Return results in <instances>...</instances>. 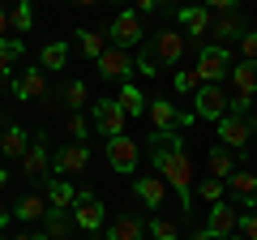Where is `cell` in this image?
<instances>
[{
    "label": "cell",
    "instance_id": "obj_25",
    "mask_svg": "<svg viewBox=\"0 0 257 240\" xmlns=\"http://www.w3.org/2000/svg\"><path fill=\"white\" fill-rule=\"evenodd\" d=\"M13 214H18V219H26V223H35V219H47V202H43L39 193H26L18 206H13Z\"/></svg>",
    "mask_w": 257,
    "mask_h": 240
},
{
    "label": "cell",
    "instance_id": "obj_7",
    "mask_svg": "<svg viewBox=\"0 0 257 240\" xmlns=\"http://www.w3.org/2000/svg\"><path fill=\"white\" fill-rule=\"evenodd\" d=\"M146 39V26H142V18L133 9L128 13H116V22H111V47H120V52H128L133 43H142Z\"/></svg>",
    "mask_w": 257,
    "mask_h": 240
},
{
    "label": "cell",
    "instance_id": "obj_21",
    "mask_svg": "<svg viewBox=\"0 0 257 240\" xmlns=\"http://www.w3.org/2000/svg\"><path fill=\"white\" fill-rule=\"evenodd\" d=\"M26 150H30V138H26V129L9 125V129L0 133V155H9V159H22Z\"/></svg>",
    "mask_w": 257,
    "mask_h": 240
},
{
    "label": "cell",
    "instance_id": "obj_35",
    "mask_svg": "<svg viewBox=\"0 0 257 240\" xmlns=\"http://www.w3.org/2000/svg\"><path fill=\"white\" fill-rule=\"evenodd\" d=\"M172 86H176V94H193V90H197V77H193V69H176Z\"/></svg>",
    "mask_w": 257,
    "mask_h": 240
},
{
    "label": "cell",
    "instance_id": "obj_28",
    "mask_svg": "<svg viewBox=\"0 0 257 240\" xmlns=\"http://www.w3.org/2000/svg\"><path fill=\"white\" fill-rule=\"evenodd\" d=\"M64 60H69V43H47L43 56H39V69H64Z\"/></svg>",
    "mask_w": 257,
    "mask_h": 240
},
{
    "label": "cell",
    "instance_id": "obj_34",
    "mask_svg": "<svg viewBox=\"0 0 257 240\" xmlns=\"http://www.w3.org/2000/svg\"><path fill=\"white\" fill-rule=\"evenodd\" d=\"M197 193H202L206 197V202H223V193H227V185H223V180H214V176H206V180H202V185H197Z\"/></svg>",
    "mask_w": 257,
    "mask_h": 240
},
{
    "label": "cell",
    "instance_id": "obj_3",
    "mask_svg": "<svg viewBox=\"0 0 257 240\" xmlns=\"http://www.w3.org/2000/svg\"><path fill=\"white\" fill-rule=\"evenodd\" d=\"M227 107H231V99H227L223 86H197V90H193V116L219 125V120L227 116Z\"/></svg>",
    "mask_w": 257,
    "mask_h": 240
},
{
    "label": "cell",
    "instance_id": "obj_44",
    "mask_svg": "<svg viewBox=\"0 0 257 240\" xmlns=\"http://www.w3.org/2000/svg\"><path fill=\"white\" fill-rule=\"evenodd\" d=\"M248 125H253V138H257V111H253V120H248Z\"/></svg>",
    "mask_w": 257,
    "mask_h": 240
},
{
    "label": "cell",
    "instance_id": "obj_17",
    "mask_svg": "<svg viewBox=\"0 0 257 240\" xmlns=\"http://www.w3.org/2000/svg\"><path fill=\"white\" fill-rule=\"evenodd\" d=\"M227 77H231V86H236L240 99H253V94H257V60H240Z\"/></svg>",
    "mask_w": 257,
    "mask_h": 240
},
{
    "label": "cell",
    "instance_id": "obj_10",
    "mask_svg": "<svg viewBox=\"0 0 257 240\" xmlns=\"http://www.w3.org/2000/svg\"><path fill=\"white\" fill-rule=\"evenodd\" d=\"M138 159H142V150H138V142L133 138H124V133H120V138H111L107 142V163H111V172H138Z\"/></svg>",
    "mask_w": 257,
    "mask_h": 240
},
{
    "label": "cell",
    "instance_id": "obj_8",
    "mask_svg": "<svg viewBox=\"0 0 257 240\" xmlns=\"http://www.w3.org/2000/svg\"><path fill=\"white\" fill-rule=\"evenodd\" d=\"M90 116H94V129H99L103 133V138H120V133H124V111H120L116 107V99H99V103H94V107H90Z\"/></svg>",
    "mask_w": 257,
    "mask_h": 240
},
{
    "label": "cell",
    "instance_id": "obj_6",
    "mask_svg": "<svg viewBox=\"0 0 257 240\" xmlns=\"http://www.w3.org/2000/svg\"><path fill=\"white\" fill-rule=\"evenodd\" d=\"M210 30H214V43H227V39H244L248 35V22H244V13L236 9V5H231V9H219L210 18Z\"/></svg>",
    "mask_w": 257,
    "mask_h": 240
},
{
    "label": "cell",
    "instance_id": "obj_27",
    "mask_svg": "<svg viewBox=\"0 0 257 240\" xmlns=\"http://www.w3.org/2000/svg\"><path fill=\"white\" fill-rule=\"evenodd\" d=\"M210 172H214V180H227V176L236 172V159H231L227 146H214L210 150Z\"/></svg>",
    "mask_w": 257,
    "mask_h": 240
},
{
    "label": "cell",
    "instance_id": "obj_33",
    "mask_svg": "<svg viewBox=\"0 0 257 240\" xmlns=\"http://www.w3.org/2000/svg\"><path fill=\"white\" fill-rule=\"evenodd\" d=\"M60 99L69 103V107H82V103H86V82H82V77H77V82H64Z\"/></svg>",
    "mask_w": 257,
    "mask_h": 240
},
{
    "label": "cell",
    "instance_id": "obj_43",
    "mask_svg": "<svg viewBox=\"0 0 257 240\" xmlns=\"http://www.w3.org/2000/svg\"><path fill=\"white\" fill-rule=\"evenodd\" d=\"M5 223H9V206L0 202V227H5Z\"/></svg>",
    "mask_w": 257,
    "mask_h": 240
},
{
    "label": "cell",
    "instance_id": "obj_18",
    "mask_svg": "<svg viewBox=\"0 0 257 240\" xmlns=\"http://www.w3.org/2000/svg\"><path fill=\"white\" fill-rule=\"evenodd\" d=\"M227 193L236 197V202H248V206H253V197H257V176H253V172H240V167H236V172L227 176Z\"/></svg>",
    "mask_w": 257,
    "mask_h": 240
},
{
    "label": "cell",
    "instance_id": "obj_37",
    "mask_svg": "<svg viewBox=\"0 0 257 240\" xmlns=\"http://www.w3.org/2000/svg\"><path fill=\"white\" fill-rule=\"evenodd\" d=\"M133 69H138V73H146V77H155V73H159V65H155V56H150L146 47H142V56H138V60H133Z\"/></svg>",
    "mask_w": 257,
    "mask_h": 240
},
{
    "label": "cell",
    "instance_id": "obj_42",
    "mask_svg": "<svg viewBox=\"0 0 257 240\" xmlns=\"http://www.w3.org/2000/svg\"><path fill=\"white\" fill-rule=\"evenodd\" d=\"M189 240H214V236H210V231H206V227H202V231H193V236H189Z\"/></svg>",
    "mask_w": 257,
    "mask_h": 240
},
{
    "label": "cell",
    "instance_id": "obj_31",
    "mask_svg": "<svg viewBox=\"0 0 257 240\" xmlns=\"http://www.w3.org/2000/svg\"><path fill=\"white\" fill-rule=\"evenodd\" d=\"M77 35H82V52L90 56V60H99V56L107 52V39H103L99 30H77Z\"/></svg>",
    "mask_w": 257,
    "mask_h": 240
},
{
    "label": "cell",
    "instance_id": "obj_1",
    "mask_svg": "<svg viewBox=\"0 0 257 240\" xmlns=\"http://www.w3.org/2000/svg\"><path fill=\"white\" fill-rule=\"evenodd\" d=\"M155 167L163 172V185H172L180 193V214H184L189 210V193H193V163L184 155L180 133H155Z\"/></svg>",
    "mask_w": 257,
    "mask_h": 240
},
{
    "label": "cell",
    "instance_id": "obj_29",
    "mask_svg": "<svg viewBox=\"0 0 257 240\" xmlns=\"http://www.w3.org/2000/svg\"><path fill=\"white\" fill-rule=\"evenodd\" d=\"M18 56H22V43H18V39H0V77H5V82H9Z\"/></svg>",
    "mask_w": 257,
    "mask_h": 240
},
{
    "label": "cell",
    "instance_id": "obj_36",
    "mask_svg": "<svg viewBox=\"0 0 257 240\" xmlns=\"http://www.w3.org/2000/svg\"><path fill=\"white\" fill-rule=\"evenodd\" d=\"M236 227H240V236H244V240H257V214H253V210H248V214H240V219H236Z\"/></svg>",
    "mask_w": 257,
    "mask_h": 240
},
{
    "label": "cell",
    "instance_id": "obj_12",
    "mask_svg": "<svg viewBox=\"0 0 257 240\" xmlns=\"http://www.w3.org/2000/svg\"><path fill=\"white\" fill-rule=\"evenodd\" d=\"M94 65H99V73L107 77V82H128V73H133V56L120 52V47H107Z\"/></svg>",
    "mask_w": 257,
    "mask_h": 240
},
{
    "label": "cell",
    "instance_id": "obj_23",
    "mask_svg": "<svg viewBox=\"0 0 257 240\" xmlns=\"http://www.w3.org/2000/svg\"><path fill=\"white\" fill-rule=\"evenodd\" d=\"M47 167H52V155L43 150V142H35V146L22 155V172L26 176H47Z\"/></svg>",
    "mask_w": 257,
    "mask_h": 240
},
{
    "label": "cell",
    "instance_id": "obj_9",
    "mask_svg": "<svg viewBox=\"0 0 257 240\" xmlns=\"http://www.w3.org/2000/svg\"><path fill=\"white\" fill-rule=\"evenodd\" d=\"M219 138H223L227 150H248V142H253V125H248V116L227 111V116L219 120Z\"/></svg>",
    "mask_w": 257,
    "mask_h": 240
},
{
    "label": "cell",
    "instance_id": "obj_26",
    "mask_svg": "<svg viewBox=\"0 0 257 240\" xmlns=\"http://www.w3.org/2000/svg\"><path fill=\"white\" fill-rule=\"evenodd\" d=\"M69 227H73L69 210H47V240H69Z\"/></svg>",
    "mask_w": 257,
    "mask_h": 240
},
{
    "label": "cell",
    "instance_id": "obj_24",
    "mask_svg": "<svg viewBox=\"0 0 257 240\" xmlns=\"http://www.w3.org/2000/svg\"><path fill=\"white\" fill-rule=\"evenodd\" d=\"M73 185L69 180H52L47 185V210H73Z\"/></svg>",
    "mask_w": 257,
    "mask_h": 240
},
{
    "label": "cell",
    "instance_id": "obj_41",
    "mask_svg": "<svg viewBox=\"0 0 257 240\" xmlns=\"http://www.w3.org/2000/svg\"><path fill=\"white\" fill-rule=\"evenodd\" d=\"M9 240H43V236H35V231H18V236H9Z\"/></svg>",
    "mask_w": 257,
    "mask_h": 240
},
{
    "label": "cell",
    "instance_id": "obj_38",
    "mask_svg": "<svg viewBox=\"0 0 257 240\" xmlns=\"http://www.w3.org/2000/svg\"><path fill=\"white\" fill-rule=\"evenodd\" d=\"M240 52H244V60H257V30H248V35L240 39Z\"/></svg>",
    "mask_w": 257,
    "mask_h": 240
},
{
    "label": "cell",
    "instance_id": "obj_32",
    "mask_svg": "<svg viewBox=\"0 0 257 240\" xmlns=\"http://www.w3.org/2000/svg\"><path fill=\"white\" fill-rule=\"evenodd\" d=\"M146 231H150V236H155V240H180V227H176L172 219H163V214H155Z\"/></svg>",
    "mask_w": 257,
    "mask_h": 240
},
{
    "label": "cell",
    "instance_id": "obj_30",
    "mask_svg": "<svg viewBox=\"0 0 257 240\" xmlns=\"http://www.w3.org/2000/svg\"><path fill=\"white\" fill-rule=\"evenodd\" d=\"M30 26H35V9H30V5H13V9H9V30L26 35Z\"/></svg>",
    "mask_w": 257,
    "mask_h": 240
},
{
    "label": "cell",
    "instance_id": "obj_22",
    "mask_svg": "<svg viewBox=\"0 0 257 240\" xmlns=\"http://www.w3.org/2000/svg\"><path fill=\"white\" fill-rule=\"evenodd\" d=\"M176 18H180V26L189 30V35H210V9H176Z\"/></svg>",
    "mask_w": 257,
    "mask_h": 240
},
{
    "label": "cell",
    "instance_id": "obj_11",
    "mask_svg": "<svg viewBox=\"0 0 257 240\" xmlns=\"http://www.w3.org/2000/svg\"><path fill=\"white\" fill-rule=\"evenodd\" d=\"M69 214H73V223H77V227H86V231H99L103 227V202L94 193H77Z\"/></svg>",
    "mask_w": 257,
    "mask_h": 240
},
{
    "label": "cell",
    "instance_id": "obj_4",
    "mask_svg": "<svg viewBox=\"0 0 257 240\" xmlns=\"http://www.w3.org/2000/svg\"><path fill=\"white\" fill-rule=\"evenodd\" d=\"M150 125H155V133H180L184 125H193L189 111H180L172 99H150Z\"/></svg>",
    "mask_w": 257,
    "mask_h": 240
},
{
    "label": "cell",
    "instance_id": "obj_5",
    "mask_svg": "<svg viewBox=\"0 0 257 240\" xmlns=\"http://www.w3.org/2000/svg\"><path fill=\"white\" fill-rule=\"evenodd\" d=\"M184 35H176V30H159L155 39L146 43V52L155 56V65H180V56H184Z\"/></svg>",
    "mask_w": 257,
    "mask_h": 240
},
{
    "label": "cell",
    "instance_id": "obj_40",
    "mask_svg": "<svg viewBox=\"0 0 257 240\" xmlns=\"http://www.w3.org/2000/svg\"><path fill=\"white\" fill-rule=\"evenodd\" d=\"M0 39H9V13L0 9Z\"/></svg>",
    "mask_w": 257,
    "mask_h": 240
},
{
    "label": "cell",
    "instance_id": "obj_13",
    "mask_svg": "<svg viewBox=\"0 0 257 240\" xmlns=\"http://www.w3.org/2000/svg\"><path fill=\"white\" fill-rule=\"evenodd\" d=\"M236 219H240V214H236L231 202H214L210 206V219H206V231H210L214 240H227L231 231H236Z\"/></svg>",
    "mask_w": 257,
    "mask_h": 240
},
{
    "label": "cell",
    "instance_id": "obj_19",
    "mask_svg": "<svg viewBox=\"0 0 257 240\" xmlns=\"http://www.w3.org/2000/svg\"><path fill=\"white\" fill-rule=\"evenodd\" d=\"M142 236H146V223H142L138 214H120L103 240H142Z\"/></svg>",
    "mask_w": 257,
    "mask_h": 240
},
{
    "label": "cell",
    "instance_id": "obj_15",
    "mask_svg": "<svg viewBox=\"0 0 257 240\" xmlns=\"http://www.w3.org/2000/svg\"><path fill=\"white\" fill-rule=\"evenodd\" d=\"M90 167V150L82 146V142H73V146H64L60 155H56V172H64V176H77V172H86Z\"/></svg>",
    "mask_w": 257,
    "mask_h": 240
},
{
    "label": "cell",
    "instance_id": "obj_2",
    "mask_svg": "<svg viewBox=\"0 0 257 240\" xmlns=\"http://www.w3.org/2000/svg\"><path fill=\"white\" fill-rule=\"evenodd\" d=\"M227 73H231V52H227V47L210 43V47H202V52H197V69H193L197 86H219Z\"/></svg>",
    "mask_w": 257,
    "mask_h": 240
},
{
    "label": "cell",
    "instance_id": "obj_14",
    "mask_svg": "<svg viewBox=\"0 0 257 240\" xmlns=\"http://www.w3.org/2000/svg\"><path fill=\"white\" fill-rule=\"evenodd\" d=\"M133 193H138V202H146L150 210H159L167 197V185H163V176H138L133 180Z\"/></svg>",
    "mask_w": 257,
    "mask_h": 240
},
{
    "label": "cell",
    "instance_id": "obj_46",
    "mask_svg": "<svg viewBox=\"0 0 257 240\" xmlns=\"http://www.w3.org/2000/svg\"><path fill=\"white\" fill-rule=\"evenodd\" d=\"M240 240H244V236H240Z\"/></svg>",
    "mask_w": 257,
    "mask_h": 240
},
{
    "label": "cell",
    "instance_id": "obj_20",
    "mask_svg": "<svg viewBox=\"0 0 257 240\" xmlns=\"http://www.w3.org/2000/svg\"><path fill=\"white\" fill-rule=\"evenodd\" d=\"M116 107L124 111V116H146V94H142L133 82H124L120 94H116Z\"/></svg>",
    "mask_w": 257,
    "mask_h": 240
},
{
    "label": "cell",
    "instance_id": "obj_45",
    "mask_svg": "<svg viewBox=\"0 0 257 240\" xmlns=\"http://www.w3.org/2000/svg\"><path fill=\"white\" fill-rule=\"evenodd\" d=\"M5 180H9V172H5V167H0V185H5Z\"/></svg>",
    "mask_w": 257,
    "mask_h": 240
},
{
    "label": "cell",
    "instance_id": "obj_16",
    "mask_svg": "<svg viewBox=\"0 0 257 240\" xmlns=\"http://www.w3.org/2000/svg\"><path fill=\"white\" fill-rule=\"evenodd\" d=\"M13 94H18V99H47V77H43V69H26V73L13 82Z\"/></svg>",
    "mask_w": 257,
    "mask_h": 240
},
{
    "label": "cell",
    "instance_id": "obj_39",
    "mask_svg": "<svg viewBox=\"0 0 257 240\" xmlns=\"http://www.w3.org/2000/svg\"><path fill=\"white\" fill-rule=\"evenodd\" d=\"M69 133H73V138H86V120L77 116V111H73V116H69Z\"/></svg>",
    "mask_w": 257,
    "mask_h": 240
}]
</instances>
